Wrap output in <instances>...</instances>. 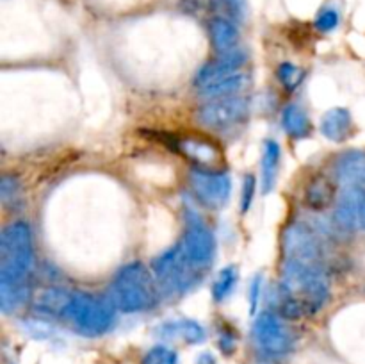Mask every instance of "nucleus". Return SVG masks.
<instances>
[{
	"mask_svg": "<svg viewBox=\"0 0 365 364\" xmlns=\"http://www.w3.org/2000/svg\"><path fill=\"white\" fill-rule=\"evenodd\" d=\"M259 295H260V277L255 278L252 284V296H250V303H252V313L255 314L257 309V302H259Z\"/></svg>",
	"mask_w": 365,
	"mask_h": 364,
	"instance_id": "c756f323",
	"label": "nucleus"
},
{
	"mask_svg": "<svg viewBox=\"0 0 365 364\" xmlns=\"http://www.w3.org/2000/svg\"><path fill=\"white\" fill-rule=\"evenodd\" d=\"M245 84V75L239 71V74L230 75V77H225L221 81L214 82L209 88H205L203 91H200L202 95H205L207 98H216V96H227V95H237L239 89Z\"/></svg>",
	"mask_w": 365,
	"mask_h": 364,
	"instance_id": "4be33fe9",
	"label": "nucleus"
},
{
	"mask_svg": "<svg viewBox=\"0 0 365 364\" xmlns=\"http://www.w3.org/2000/svg\"><path fill=\"white\" fill-rule=\"evenodd\" d=\"M250 102L246 96L227 95L209 98L198 109V120L212 131H228L246 120Z\"/></svg>",
	"mask_w": 365,
	"mask_h": 364,
	"instance_id": "0eeeda50",
	"label": "nucleus"
},
{
	"mask_svg": "<svg viewBox=\"0 0 365 364\" xmlns=\"http://www.w3.org/2000/svg\"><path fill=\"white\" fill-rule=\"evenodd\" d=\"M177 150L195 164V168L202 170H220L223 164V153L214 143L205 138H184L177 139Z\"/></svg>",
	"mask_w": 365,
	"mask_h": 364,
	"instance_id": "f8f14e48",
	"label": "nucleus"
},
{
	"mask_svg": "<svg viewBox=\"0 0 365 364\" xmlns=\"http://www.w3.org/2000/svg\"><path fill=\"white\" fill-rule=\"evenodd\" d=\"M141 364H178V355L170 346L157 345L145 353Z\"/></svg>",
	"mask_w": 365,
	"mask_h": 364,
	"instance_id": "b1692460",
	"label": "nucleus"
},
{
	"mask_svg": "<svg viewBox=\"0 0 365 364\" xmlns=\"http://www.w3.org/2000/svg\"><path fill=\"white\" fill-rule=\"evenodd\" d=\"M253 339L264 353L271 357L285 355L292 350L294 335L273 313H262L253 323Z\"/></svg>",
	"mask_w": 365,
	"mask_h": 364,
	"instance_id": "1a4fd4ad",
	"label": "nucleus"
},
{
	"mask_svg": "<svg viewBox=\"0 0 365 364\" xmlns=\"http://www.w3.org/2000/svg\"><path fill=\"white\" fill-rule=\"evenodd\" d=\"M307 206L312 211H324L330 207L335 200V184L327 175H316L312 181L307 184L305 196H303Z\"/></svg>",
	"mask_w": 365,
	"mask_h": 364,
	"instance_id": "2eb2a0df",
	"label": "nucleus"
},
{
	"mask_svg": "<svg viewBox=\"0 0 365 364\" xmlns=\"http://www.w3.org/2000/svg\"><path fill=\"white\" fill-rule=\"evenodd\" d=\"M116 318V305L110 298L88 295V293H73L70 307L64 320L81 335L96 338L109 330Z\"/></svg>",
	"mask_w": 365,
	"mask_h": 364,
	"instance_id": "39448f33",
	"label": "nucleus"
},
{
	"mask_svg": "<svg viewBox=\"0 0 365 364\" xmlns=\"http://www.w3.org/2000/svg\"><path fill=\"white\" fill-rule=\"evenodd\" d=\"M284 261L307 264H323L324 248L317 232L307 223H292L282 239Z\"/></svg>",
	"mask_w": 365,
	"mask_h": 364,
	"instance_id": "6e6552de",
	"label": "nucleus"
},
{
	"mask_svg": "<svg viewBox=\"0 0 365 364\" xmlns=\"http://www.w3.org/2000/svg\"><path fill=\"white\" fill-rule=\"evenodd\" d=\"M257 193V178L255 175L248 173L242 178V189H241V213H248L252 207L253 198Z\"/></svg>",
	"mask_w": 365,
	"mask_h": 364,
	"instance_id": "bb28decb",
	"label": "nucleus"
},
{
	"mask_svg": "<svg viewBox=\"0 0 365 364\" xmlns=\"http://www.w3.org/2000/svg\"><path fill=\"white\" fill-rule=\"evenodd\" d=\"M335 182L341 188H365V153L346 152L335 163Z\"/></svg>",
	"mask_w": 365,
	"mask_h": 364,
	"instance_id": "ddd939ff",
	"label": "nucleus"
},
{
	"mask_svg": "<svg viewBox=\"0 0 365 364\" xmlns=\"http://www.w3.org/2000/svg\"><path fill=\"white\" fill-rule=\"evenodd\" d=\"M212 7L217 11L216 16L230 18L234 21L242 16V0H212Z\"/></svg>",
	"mask_w": 365,
	"mask_h": 364,
	"instance_id": "a878e982",
	"label": "nucleus"
},
{
	"mask_svg": "<svg viewBox=\"0 0 365 364\" xmlns=\"http://www.w3.org/2000/svg\"><path fill=\"white\" fill-rule=\"evenodd\" d=\"M152 271L160 291L166 296H182L205 277L207 270L196 266L182 248L180 241L152 261Z\"/></svg>",
	"mask_w": 365,
	"mask_h": 364,
	"instance_id": "20e7f679",
	"label": "nucleus"
},
{
	"mask_svg": "<svg viewBox=\"0 0 365 364\" xmlns=\"http://www.w3.org/2000/svg\"><path fill=\"white\" fill-rule=\"evenodd\" d=\"M321 134L334 143H342L349 139L355 131L353 125V116L346 107H334L327 111L321 118Z\"/></svg>",
	"mask_w": 365,
	"mask_h": 364,
	"instance_id": "4468645a",
	"label": "nucleus"
},
{
	"mask_svg": "<svg viewBox=\"0 0 365 364\" xmlns=\"http://www.w3.org/2000/svg\"><path fill=\"white\" fill-rule=\"evenodd\" d=\"M184 216L185 232L184 238L180 239L182 248L196 266L209 271L210 263L214 259V252H216V239H214L212 231L207 227L203 218L191 207L185 209Z\"/></svg>",
	"mask_w": 365,
	"mask_h": 364,
	"instance_id": "423d86ee",
	"label": "nucleus"
},
{
	"mask_svg": "<svg viewBox=\"0 0 365 364\" xmlns=\"http://www.w3.org/2000/svg\"><path fill=\"white\" fill-rule=\"evenodd\" d=\"M235 345H237V341H235V334L232 332L230 327L223 328V330H220V348L223 350L227 355H230V353H234L235 350Z\"/></svg>",
	"mask_w": 365,
	"mask_h": 364,
	"instance_id": "c85d7f7f",
	"label": "nucleus"
},
{
	"mask_svg": "<svg viewBox=\"0 0 365 364\" xmlns=\"http://www.w3.org/2000/svg\"><path fill=\"white\" fill-rule=\"evenodd\" d=\"M159 291L153 271L143 263H130L114 275L109 298L123 313H143L155 307Z\"/></svg>",
	"mask_w": 365,
	"mask_h": 364,
	"instance_id": "7ed1b4c3",
	"label": "nucleus"
},
{
	"mask_svg": "<svg viewBox=\"0 0 365 364\" xmlns=\"http://www.w3.org/2000/svg\"><path fill=\"white\" fill-rule=\"evenodd\" d=\"M73 293H68L61 288H48L39 293L34 300V309L46 316L64 318L68 307H70Z\"/></svg>",
	"mask_w": 365,
	"mask_h": 364,
	"instance_id": "f3484780",
	"label": "nucleus"
},
{
	"mask_svg": "<svg viewBox=\"0 0 365 364\" xmlns=\"http://www.w3.org/2000/svg\"><path fill=\"white\" fill-rule=\"evenodd\" d=\"M339 21H341V14L334 7H323V9L317 13L316 21H314V27L319 32H331L339 27Z\"/></svg>",
	"mask_w": 365,
	"mask_h": 364,
	"instance_id": "393cba45",
	"label": "nucleus"
},
{
	"mask_svg": "<svg viewBox=\"0 0 365 364\" xmlns=\"http://www.w3.org/2000/svg\"><path fill=\"white\" fill-rule=\"evenodd\" d=\"M282 148L274 139H267L262 148V193L267 195L273 191L277 182L278 166H280Z\"/></svg>",
	"mask_w": 365,
	"mask_h": 364,
	"instance_id": "aec40b11",
	"label": "nucleus"
},
{
	"mask_svg": "<svg viewBox=\"0 0 365 364\" xmlns=\"http://www.w3.org/2000/svg\"><path fill=\"white\" fill-rule=\"evenodd\" d=\"M277 77L287 91H294L305 79V71L292 63H282L277 70Z\"/></svg>",
	"mask_w": 365,
	"mask_h": 364,
	"instance_id": "5701e85b",
	"label": "nucleus"
},
{
	"mask_svg": "<svg viewBox=\"0 0 365 364\" xmlns=\"http://www.w3.org/2000/svg\"><path fill=\"white\" fill-rule=\"evenodd\" d=\"M210 39L217 54L230 52L237 49L239 43V29L234 20L225 16H214L210 20Z\"/></svg>",
	"mask_w": 365,
	"mask_h": 364,
	"instance_id": "dca6fc26",
	"label": "nucleus"
},
{
	"mask_svg": "<svg viewBox=\"0 0 365 364\" xmlns=\"http://www.w3.org/2000/svg\"><path fill=\"white\" fill-rule=\"evenodd\" d=\"M34 268L32 231L25 221L7 225L0 234V309L13 313L25 305L31 295Z\"/></svg>",
	"mask_w": 365,
	"mask_h": 364,
	"instance_id": "f257e3e1",
	"label": "nucleus"
},
{
	"mask_svg": "<svg viewBox=\"0 0 365 364\" xmlns=\"http://www.w3.org/2000/svg\"><path fill=\"white\" fill-rule=\"evenodd\" d=\"M0 196L4 203L14 202L20 196V182L13 175H4L0 181Z\"/></svg>",
	"mask_w": 365,
	"mask_h": 364,
	"instance_id": "cd10ccee",
	"label": "nucleus"
},
{
	"mask_svg": "<svg viewBox=\"0 0 365 364\" xmlns=\"http://www.w3.org/2000/svg\"><path fill=\"white\" fill-rule=\"evenodd\" d=\"M237 268L235 266H225L223 270L217 271L216 278H214L212 284V298L216 302H223L230 296V293L234 291L235 284H237Z\"/></svg>",
	"mask_w": 365,
	"mask_h": 364,
	"instance_id": "412c9836",
	"label": "nucleus"
},
{
	"mask_svg": "<svg viewBox=\"0 0 365 364\" xmlns=\"http://www.w3.org/2000/svg\"><path fill=\"white\" fill-rule=\"evenodd\" d=\"M330 284L323 264H307L284 261L278 305L280 314L287 320H302L319 313L328 302Z\"/></svg>",
	"mask_w": 365,
	"mask_h": 364,
	"instance_id": "f03ea898",
	"label": "nucleus"
},
{
	"mask_svg": "<svg viewBox=\"0 0 365 364\" xmlns=\"http://www.w3.org/2000/svg\"><path fill=\"white\" fill-rule=\"evenodd\" d=\"M282 127L291 139H307L312 134L309 114L298 103H289L282 113Z\"/></svg>",
	"mask_w": 365,
	"mask_h": 364,
	"instance_id": "a211bd4d",
	"label": "nucleus"
},
{
	"mask_svg": "<svg viewBox=\"0 0 365 364\" xmlns=\"http://www.w3.org/2000/svg\"><path fill=\"white\" fill-rule=\"evenodd\" d=\"M192 193L207 207H221L228 202L232 193V178L223 170L192 168L189 173Z\"/></svg>",
	"mask_w": 365,
	"mask_h": 364,
	"instance_id": "9d476101",
	"label": "nucleus"
},
{
	"mask_svg": "<svg viewBox=\"0 0 365 364\" xmlns=\"http://www.w3.org/2000/svg\"><path fill=\"white\" fill-rule=\"evenodd\" d=\"M160 335L166 339H182V341L189 343V345H198V343H203L207 338V332L198 321L195 320H177L171 321V323H166L160 327Z\"/></svg>",
	"mask_w": 365,
	"mask_h": 364,
	"instance_id": "6ab92c4d",
	"label": "nucleus"
},
{
	"mask_svg": "<svg viewBox=\"0 0 365 364\" xmlns=\"http://www.w3.org/2000/svg\"><path fill=\"white\" fill-rule=\"evenodd\" d=\"M246 63V54L241 49L230 50V52L217 54L216 59H212L210 63L203 64L198 70L195 77V86L198 88V91H203L205 88H209L214 82L221 81L225 77H230L241 71L242 64Z\"/></svg>",
	"mask_w": 365,
	"mask_h": 364,
	"instance_id": "9b49d317",
	"label": "nucleus"
}]
</instances>
